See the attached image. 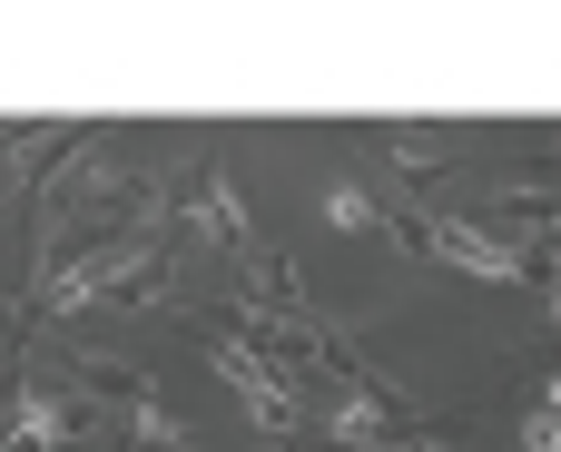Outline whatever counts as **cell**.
<instances>
[{"label": "cell", "mask_w": 561, "mask_h": 452, "mask_svg": "<svg viewBox=\"0 0 561 452\" xmlns=\"http://www.w3.org/2000/svg\"><path fill=\"white\" fill-rule=\"evenodd\" d=\"M434 246H454V256H463V266H483V276H513V256H503V246H483L473 227H444Z\"/></svg>", "instance_id": "cell-1"}]
</instances>
